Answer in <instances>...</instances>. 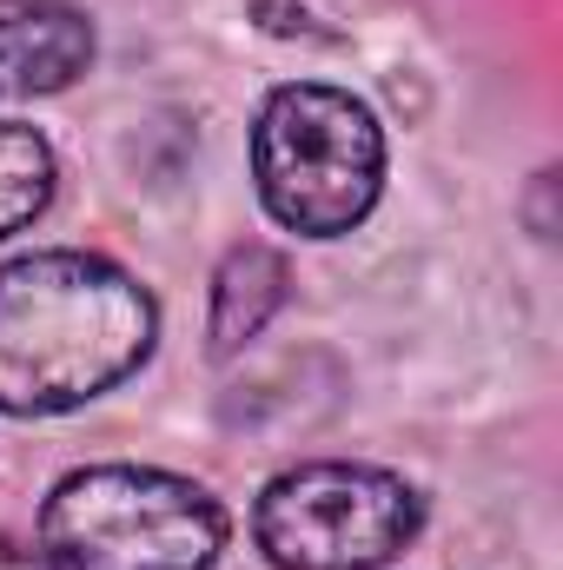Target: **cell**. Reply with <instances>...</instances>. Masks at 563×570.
Listing matches in <instances>:
<instances>
[{"mask_svg":"<svg viewBox=\"0 0 563 570\" xmlns=\"http://www.w3.org/2000/svg\"><path fill=\"white\" fill-rule=\"evenodd\" d=\"M159 338V305L100 253H27L0 266V412L53 419L134 379Z\"/></svg>","mask_w":563,"mask_h":570,"instance_id":"obj_1","label":"cell"},{"mask_svg":"<svg viewBox=\"0 0 563 570\" xmlns=\"http://www.w3.org/2000/svg\"><path fill=\"white\" fill-rule=\"evenodd\" d=\"M259 206L298 239L352 233L385 193V127L378 114L325 80L273 87L253 127Z\"/></svg>","mask_w":563,"mask_h":570,"instance_id":"obj_2","label":"cell"},{"mask_svg":"<svg viewBox=\"0 0 563 570\" xmlns=\"http://www.w3.org/2000/svg\"><path fill=\"white\" fill-rule=\"evenodd\" d=\"M40 551L53 570H213L226 551V511L179 471L87 464L47 491Z\"/></svg>","mask_w":563,"mask_h":570,"instance_id":"obj_3","label":"cell"},{"mask_svg":"<svg viewBox=\"0 0 563 570\" xmlns=\"http://www.w3.org/2000/svg\"><path fill=\"white\" fill-rule=\"evenodd\" d=\"M424 524V498L385 464L318 458L279 471L253 504V538L279 570H378Z\"/></svg>","mask_w":563,"mask_h":570,"instance_id":"obj_4","label":"cell"},{"mask_svg":"<svg viewBox=\"0 0 563 570\" xmlns=\"http://www.w3.org/2000/svg\"><path fill=\"white\" fill-rule=\"evenodd\" d=\"M93 67V20L67 0H0V94H60Z\"/></svg>","mask_w":563,"mask_h":570,"instance_id":"obj_5","label":"cell"},{"mask_svg":"<svg viewBox=\"0 0 563 570\" xmlns=\"http://www.w3.org/2000/svg\"><path fill=\"white\" fill-rule=\"evenodd\" d=\"M285 305V259L273 246H239L226 253L213 279V352H239L246 338L266 332V318Z\"/></svg>","mask_w":563,"mask_h":570,"instance_id":"obj_6","label":"cell"},{"mask_svg":"<svg viewBox=\"0 0 563 570\" xmlns=\"http://www.w3.org/2000/svg\"><path fill=\"white\" fill-rule=\"evenodd\" d=\"M53 199V146L33 127L0 120V239L27 233Z\"/></svg>","mask_w":563,"mask_h":570,"instance_id":"obj_7","label":"cell"},{"mask_svg":"<svg viewBox=\"0 0 563 570\" xmlns=\"http://www.w3.org/2000/svg\"><path fill=\"white\" fill-rule=\"evenodd\" d=\"M0 570H53L47 551H33V544H20V538H7L0 531Z\"/></svg>","mask_w":563,"mask_h":570,"instance_id":"obj_8","label":"cell"}]
</instances>
